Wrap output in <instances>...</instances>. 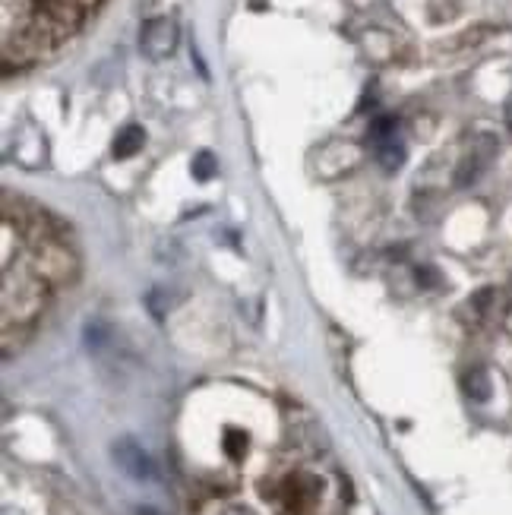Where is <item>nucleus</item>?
<instances>
[{
	"label": "nucleus",
	"instance_id": "f257e3e1",
	"mask_svg": "<svg viewBox=\"0 0 512 515\" xmlns=\"http://www.w3.org/2000/svg\"><path fill=\"white\" fill-rule=\"evenodd\" d=\"M177 42H181V26H177V19L168 13L149 16L140 29V51L149 61H165V57H171L177 51Z\"/></svg>",
	"mask_w": 512,
	"mask_h": 515
},
{
	"label": "nucleus",
	"instance_id": "f03ea898",
	"mask_svg": "<svg viewBox=\"0 0 512 515\" xmlns=\"http://www.w3.org/2000/svg\"><path fill=\"white\" fill-rule=\"evenodd\" d=\"M114 462L121 465V471L127 474V478H133V481H152L155 478V465L149 459V452L136 440H130V437L114 443Z\"/></svg>",
	"mask_w": 512,
	"mask_h": 515
},
{
	"label": "nucleus",
	"instance_id": "7ed1b4c3",
	"mask_svg": "<svg viewBox=\"0 0 512 515\" xmlns=\"http://www.w3.org/2000/svg\"><path fill=\"white\" fill-rule=\"evenodd\" d=\"M497 155V140L494 136H481V140L475 143V149H471L462 162H459V168H456V187H471L478 181V177L487 171V165H490V158Z\"/></svg>",
	"mask_w": 512,
	"mask_h": 515
},
{
	"label": "nucleus",
	"instance_id": "20e7f679",
	"mask_svg": "<svg viewBox=\"0 0 512 515\" xmlns=\"http://www.w3.org/2000/svg\"><path fill=\"white\" fill-rule=\"evenodd\" d=\"M143 146H146V130L140 124H130L114 136L111 152H114V158H133Z\"/></svg>",
	"mask_w": 512,
	"mask_h": 515
},
{
	"label": "nucleus",
	"instance_id": "39448f33",
	"mask_svg": "<svg viewBox=\"0 0 512 515\" xmlns=\"http://www.w3.org/2000/svg\"><path fill=\"white\" fill-rule=\"evenodd\" d=\"M373 155H377V162L383 165V171H399L405 165V146L399 143V136L373 143Z\"/></svg>",
	"mask_w": 512,
	"mask_h": 515
},
{
	"label": "nucleus",
	"instance_id": "423d86ee",
	"mask_svg": "<svg viewBox=\"0 0 512 515\" xmlns=\"http://www.w3.org/2000/svg\"><path fill=\"white\" fill-rule=\"evenodd\" d=\"M462 389L468 399H475V402H487L490 399V376L484 367H471L465 376H462Z\"/></svg>",
	"mask_w": 512,
	"mask_h": 515
},
{
	"label": "nucleus",
	"instance_id": "0eeeda50",
	"mask_svg": "<svg viewBox=\"0 0 512 515\" xmlns=\"http://www.w3.org/2000/svg\"><path fill=\"white\" fill-rule=\"evenodd\" d=\"M370 143H380V140H392V136H399V117L396 114H377L370 121Z\"/></svg>",
	"mask_w": 512,
	"mask_h": 515
},
{
	"label": "nucleus",
	"instance_id": "6e6552de",
	"mask_svg": "<svg viewBox=\"0 0 512 515\" xmlns=\"http://www.w3.org/2000/svg\"><path fill=\"white\" fill-rule=\"evenodd\" d=\"M215 168H219V162H215V155L209 149L196 152L193 162H190V174L196 177V181H212L215 177Z\"/></svg>",
	"mask_w": 512,
	"mask_h": 515
},
{
	"label": "nucleus",
	"instance_id": "1a4fd4ad",
	"mask_svg": "<svg viewBox=\"0 0 512 515\" xmlns=\"http://www.w3.org/2000/svg\"><path fill=\"white\" fill-rule=\"evenodd\" d=\"M146 307L152 310V316H155V320H162V316L171 310V301H168V297H165V291H159V288H155V291H149L146 294Z\"/></svg>",
	"mask_w": 512,
	"mask_h": 515
},
{
	"label": "nucleus",
	"instance_id": "9d476101",
	"mask_svg": "<svg viewBox=\"0 0 512 515\" xmlns=\"http://www.w3.org/2000/svg\"><path fill=\"white\" fill-rule=\"evenodd\" d=\"M415 279H418V285H421V288H433V285H440V275L433 272L430 266H421V269H415Z\"/></svg>",
	"mask_w": 512,
	"mask_h": 515
},
{
	"label": "nucleus",
	"instance_id": "9b49d317",
	"mask_svg": "<svg viewBox=\"0 0 512 515\" xmlns=\"http://www.w3.org/2000/svg\"><path fill=\"white\" fill-rule=\"evenodd\" d=\"M244 449H247V437H241L238 430H228V452L234 455V459H238Z\"/></svg>",
	"mask_w": 512,
	"mask_h": 515
},
{
	"label": "nucleus",
	"instance_id": "f8f14e48",
	"mask_svg": "<svg viewBox=\"0 0 512 515\" xmlns=\"http://www.w3.org/2000/svg\"><path fill=\"white\" fill-rule=\"evenodd\" d=\"M503 117H506V127L512 130V95H509V102H506V108H503Z\"/></svg>",
	"mask_w": 512,
	"mask_h": 515
},
{
	"label": "nucleus",
	"instance_id": "ddd939ff",
	"mask_svg": "<svg viewBox=\"0 0 512 515\" xmlns=\"http://www.w3.org/2000/svg\"><path fill=\"white\" fill-rule=\"evenodd\" d=\"M222 515H253L250 509H244V506H231V509H225Z\"/></svg>",
	"mask_w": 512,
	"mask_h": 515
},
{
	"label": "nucleus",
	"instance_id": "4468645a",
	"mask_svg": "<svg viewBox=\"0 0 512 515\" xmlns=\"http://www.w3.org/2000/svg\"><path fill=\"white\" fill-rule=\"evenodd\" d=\"M140 515H159V512H155V509H140Z\"/></svg>",
	"mask_w": 512,
	"mask_h": 515
}]
</instances>
